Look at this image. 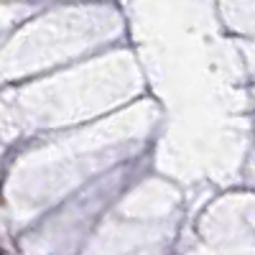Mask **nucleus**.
I'll return each mask as SVG.
<instances>
[]
</instances>
